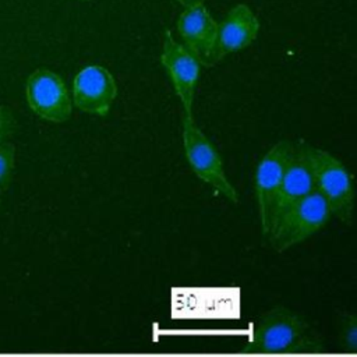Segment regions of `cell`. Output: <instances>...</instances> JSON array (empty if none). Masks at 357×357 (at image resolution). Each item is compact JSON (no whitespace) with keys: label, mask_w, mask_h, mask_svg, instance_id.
<instances>
[{"label":"cell","mask_w":357,"mask_h":357,"mask_svg":"<svg viewBox=\"0 0 357 357\" xmlns=\"http://www.w3.org/2000/svg\"><path fill=\"white\" fill-rule=\"evenodd\" d=\"M310 163L315 188L326 198L332 215L350 225L353 218L354 190L346 166L329 152L307 142H300Z\"/></svg>","instance_id":"obj_1"},{"label":"cell","mask_w":357,"mask_h":357,"mask_svg":"<svg viewBox=\"0 0 357 357\" xmlns=\"http://www.w3.org/2000/svg\"><path fill=\"white\" fill-rule=\"evenodd\" d=\"M332 215L326 198L315 188L290 208L266 233L271 245L282 252L308 238L326 225Z\"/></svg>","instance_id":"obj_2"},{"label":"cell","mask_w":357,"mask_h":357,"mask_svg":"<svg viewBox=\"0 0 357 357\" xmlns=\"http://www.w3.org/2000/svg\"><path fill=\"white\" fill-rule=\"evenodd\" d=\"M183 142L187 160L195 174L202 181L208 183L216 192L237 204V190L227 178L216 148L195 124L192 116L183 114Z\"/></svg>","instance_id":"obj_3"},{"label":"cell","mask_w":357,"mask_h":357,"mask_svg":"<svg viewBox=\"0 0 357 357\" xmlns=\"http://www.w3.org/2000/svg\"><path fill=\"white\" fill-rule=\"evenodd\" d=\"M308 329L307 321L286 307L264 314L245 344L251 353H289L293 343Z\"/></svg>","instance_id":"obj_4"},{"label":"cell","mask_w":357,"mask_h":357,"mask_svg":"<svg viewBox=\"0 0 357 357\" xmlns=\"http://www.w3.org/2000/svg\"><path fill=\"white\" fill-rule=\"evenodd\" d=\"M31 110L49 123H64L73 112V100L63 78L49 68H36L25 84Z\"/></svg>","instance_id":"obj_5"},{"label":"cell","mask_w":357,"mask_h":357,"mask_svg":"<svg viewBox=\"0 0 357 357\" xmlns=\"http://www.w3.org/2000/svg\"><path fill=\"white\" fill-rule=\"evenodd\" d=\"M160 61L181 102L183 114L192 116V103L201 68L198 59L183 43H178L170 31H165Z\"/></svg>","instance_id":"obj_6"},{"label":"cell","mask_w":357,"mask_h":357,"mask_svg":"<svg viewBox=\"0 0 357 357\" xmlns=\"http://www.w3.org/2000/svg\"><path fill=\"white\" fill-rule=\"evenodd\" d=\"M117 96L112 73L102 66L84 67L73 81V102L84 113L106 116Z\"/></svg>","instance_id":"obj_7"},{"label":"cell","mask_w":357,"mask_h":357,"mask_svg":"<svg viewBox=\"0 0 357 357\" xmlns=\"http://www.w3.org/2000/svg\"><path fill=\"white\" fill-rule=\"evenodd\" d=\"M293 146L294 144L289 141H279L262 156L257 166L254 188L258 206V216L264 234H266L269 229L272 204L279 188V184L283 178Z\"/></svg>","instance_id":"obj_8"},{"label":"cell","mask_w":357,"mask_h":357,"mask_svg":"<svg viewBox=\"0 0 357 357\" xmlns=\"http://www.w3.org/2000/svg\"><path fill=\"white\" fill-rule=\"evenodd\" d=\"M315 190L314 176L310 167V163L305 158V153L300 145L293 146L291 155L289 158L283 178L276 191L271 218H269V229L297 202L305 198L311 191ZM268 229V231H269ZM266 231V233H268Z\"/></svg>","instance_id":"obj_9"},{"label":"cell","mask_w":357,"mask_h":357,"mask_svg":"<svg viewBox=\"0 0 357 357\" xmlns=\"http://www.w3.org/2000/svg\"><path fill=\"white\" fill-rule=\"evenodd\" d=\"M183 45L198 59L204 67H212L213 49L218 35V22L204 4L187 7L176 24Z\"/></svg>","instance_id":"obj_10"},{"label":"cell","mask_w":357,"mask_h":357,"mask_svg":"<svg viewBox=\"0 0 357 357\" xmlns=\"http://www.w3.org/2000/svg\"><path fill=\"white\" fill-rule=\"evenodd\" d=\"M259 32V20L247 4L231 7L218 22V35L213 49V64L230 53L250 46Z\"/></svg>","instance_id":"obj_11"},{"label":"cell","mask_w":357,"mask_h":357,"mask_svg":"<svg viewBox=\"0 0 357 357\" xmlns=\"http://www.w3.org/2000/svg\"><path fill=\"white\" fill-rule=\"evenodd\" d=\"M15 169V146L7 141L0 142V192L7 191Z\"/></svg>","instance_id":"obj_12"},{"label":"cell","mask_w":357,"mask_h":357,"mask_svg":"<svg viewBox=\"0 0 357 357\" xmlns=\"http://www.w3.org/2000/svg\"><path fill=\"white\" fill-rule=\"evenodd\" d=\"M339 339L344 351H357V319L353 314H343L339 321Z\"/></svg>","instance_id":"obj_13"},{"label":"cell","mask_w":357,"mask_h":357,"mask_svg":"<svg viewBox=\"0 0 357 357\" xmlns=\"http://www.w3.org/2000/svg\"><path fill=\"white\" fill-rule=\"evenodd\" d=\"M325 349L324 340L318 336V333L308 332V329L293 343L289 353H311V351H322Z\"/></svg>","instance_id":"obj_14"},{"label":"cell","mask_w":357,"mask_h":357,"mask_svg":"<svg viewBox=\"0 0 357 357\" xmlns=\"http://www.w3.org/2000/svg\"><path fill=\"white\" fill-rule=\"evenodd\" d=\"M15 127L17 121L11 109H8L4 105H0V142L7 141L14 134Z\"/></svg>","instance_id":"obj_15"},{"label":"cell","mask_w":357,"mask_h":357,"mask_svg":"<svg viewBox=\"0 0 357 357\" xmlns=\"http://www.w3.org/2000/svg\"><path fill=\"white\" fill-rule=\"evenodd\" d=\"M177 3H180L184 8L187 7H194V6H199V4H204L205 0H176Z\"/></svg>","instance_id":"obj_16"},{"label":"cell","mask_w":357,"mask_h":357,"mask_svg":"<svg viewBox=\"0 0 357 357\" xmlns=\"http://www.w3.org/2000/svg\"><path fill=\"white\" fill-rule=\"evenodd\" d=\"M79 1H92V0H79Z\"/></svg>","instance_id":"obj_17"},{"label":"cell","mask_w":357,"mask_h":357,"mask_svg":"<svg viewBox=\"0 0 357 357\" xmlns=\"http://www.w3.org/2000/svg\"><path fill=\"white\" fill-rule=\"evenodd\" d=\"M0 202H1V192H0Z\"/></svg>","instance_id":"obj_18"}]
</instances>
